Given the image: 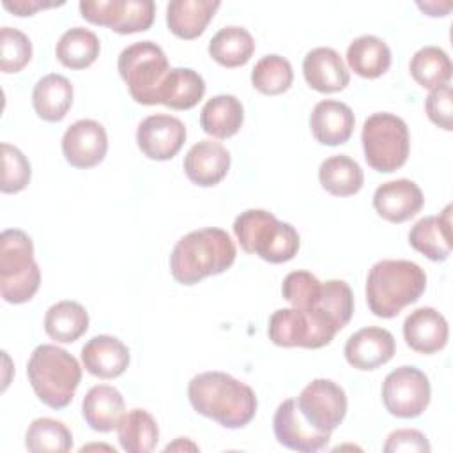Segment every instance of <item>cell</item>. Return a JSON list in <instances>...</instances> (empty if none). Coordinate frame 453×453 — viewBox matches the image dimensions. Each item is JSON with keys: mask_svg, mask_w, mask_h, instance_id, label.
I'll return each instance as SVG.
<instances>
[{"mask_svg": "<svg viewBox=\"0 0 453 453\" xmlns=\"http://www.w3.org/2000/svg\"><path fill=\"white\" fill-rule=\"evenodd\" d=\"M191 407L225 428H242L257 414L255 391L225 372H203L188 384Z\"/></svg>", "mask_w": 453, "mask_h": 453, "instance_id": "6da1fadb", "label": "cell"}, {"mask_svg": "<svg viewBox=\"0 0 453 453\" xmlns=\"http://www.w3.org/2000/svg\"><path fill=\"white\" fill-rule=\"evenodd\" d=\"M232 237L216 226L193 230L180 237L170 255V273L180 285H195L200 280L225 273L235 260Z\"/></svg>", "mask_w": 453, "mask_h": 453, "instance_id": "7a4b0ae2", "label": "cell"}, {"mask_svg": "<svg viewBox=\"0 0 453 453\" xmlns=\"http://www.w3.org/2000/svg\"><path fill=\"white\" fill-rule=\"evenodd\" d=\"M426 288L425 271L411 260H379L366 278V303L380 319L396 317Z\"/></svg>", "mask_w": 453, "mask_h": 453, "instance_id": "3957f363", "label": "cell"}, {"mask_svg": "<svg viewBox=\"0 0 453 453\" xmlns=\"http://www.w3.org/2000/svg\"><path fill=\"white\" fill-rule=\"evenodd\" d=\"M27 375L37 398L44 405L58 411L71 403L81 380V366L67 350L42 343L32 350L27 363Z\"/></svg>", "mask_w": 453, "mask_h": 453, "instance_id": "277c9868", "label": "cell"}, {"mask_svg": "<svg viewBox=\"0 0 453 453\" xmlns=\"http://www.w3.org/2000/svg\"><path fill=\"white\" fill-rule=\"evenodd\" d=\"M234 234L246 253L271 264L292 260L299 250L297 230L264 209H248L234 221Z\"/></svg>", "mask_w": 453, "mask_h": 453, "instance_id": "5b68a950", "label": "cell"}, {"mask_svg": "<svg viewBox=\"0 0 453 453\" xmlns=\"http://www.w3.org/2000/svg\"><path fill=\"white\" fill-rule=\"evenodd\" d=\"M41 285V269L34 260V242L19 228L0 235V294L5 303L30 301Z\"/></svg>", "mask_w": 453, "mask_h": 453, "instance_id": "8992f818", "label": "cell"}, {"mask_svg": "<svg viewBox=\"0 0 453 453\" xmlns=\"http://www.w3.org/2000/svg\"><path fill=\"white\" fill-rule=\"evenodd\" d=\"M117 67L136 103L147 106L159 104V88L172 69L159 44L152 41L129 44L120 51Z\"/></svg>", "mask_w": 453, "mask_h": 453, "instance_id": "52a82bcc", "label": "cell"}, {"mask_svg": "<svg viewBox=\"0 0 453 453\" xmlns=\"http://www.w3.org/2000/svg\"><path fill=\"white\" fill-rule=\"evenodd\" d=\"M361 143L368 166L380 173H391L402 168L409 157V127L398 115L379 111L365 120Z\"/></svg>", "mask_w": 453, "mask_h": 453, "instance_id": "ba28073f", "label": "cell"}, {"mask_svg": "<svg viewBox=\"0 0 453 453\" xmlns=\"http://www.w3.org/2000/svg\"><path fill=\"white\" fill-rule=\"evenodd\" d=\"M428 377L416 366H400L389 372L382 382L386 411L396 418H416L430 403Z\"/></svg>", "mask_w": 453, "mask_h": 453, "instance_id": "9c48e42d", "label": "cell"}, {"mask_svg": "<svg viewBox=\"0 0 453 453\" xmlns=\"http://www.w3.org/2000/svg\"><path fill=\"white\" fill-rule=\"evenodd\" d=\"M81 16L117 34H134L150 28L156 14L152 0H81Z\"/></svg>", "mask_w": 453, "mask_h": 453, "instance_id": "30bf717a", "label": "cell"}, {"mask_svg": "<svg viewBox=\"0 0 453 453\" xmlns=\"http://www.w3.org/2000/svg\"><path fill=\"white\" fill-rule=\"evenodd\" d=\"M301 416L320 432L331 434L347 414V395L342 386L329 379H315L299 393Z\"/></svg>", "mask_w": 453, "mask_h": 453, "instance_id": "8fae6325", "label": "cell"}, {"mask_svg": "<svg viewBox=\"0 0 453 453\" xmlns=\"http://www.w3.org/2000/svg\"><path fill=\"white\" fill-rule=\"evenodd\" d=\"M269 340L278 347L320 349L334 338V333L297 308L276 310L267 326Z\"/></svg>", "mask_w": 453, "mask_h": 453, "instance_id": "7c38bea8", "label": "cell"}, {"mask_svg": "<svg viewBox=\"0 0 453 453\" xmlns=\"http://www.w3.org/2000/svg\"><path fill=\"white\" fill-rule=\"evenodd\" d=\"M186 142V126L180 119L166 113L145 117L136 129L140 150L156 161L172 159Z\"/></svg>", "mask_w": 453, "mask_h": 453, "instance_id": "4fadbf2b", "label": "cell"}, {"mask_svg": "<svg viewBox=\"0 0 453 453\" xmlns=\"http://www.w3.org/2000/svg\"><path fill=\"white\" fill-rule=\"evenodd\" d=\"M273 430L278 442L288 449L313 453L327 446L331 434L315 430L299 412L294 398L283 400L273 418Z\"/></svg>", "mask_w": 453, "mask_h": 453, "instance_id": "5bb4252c", "label": "cell"}, {"mask_svg": "<svg viewBox=\"0 0 453 453\" xmlns=\"http://www.w3.org/2000/svg\"><path fill=\"white\" fill-rule=\"evenodd\" d=\"M108 150L106 129L92 119L73 122L62 136V152L74 168H92L99 165Z\"/></svg>", "mask_w": 453, "mask_h": 453, "instance_id": "9a60e30c", "label": "cell"}, {"mask_svg": "<svg viewBox=\"0 0 453 453\" xmlns=\"http://www.w3.org/2000/svg\"><path fill=\"white\" fill-rule=\"evenodd\" d=\"M395 336L384 327H363L349 336L343 354L357 370H375L395 356Z\"/></svg>", "mask_w": 453, "mask_h": 453, "instance_id": "2e32d148", "label": "cell"}, {"mask_svg": "<svg viewBox=\"0 0 453 453\" xmlns=\"http://www.w3.org/2000/svg\"><path fill=\"white\" fill-rule=\"evenodd\" d=\"M423 202L419 186L409 179L384 182L373 193V209L391 223H403L414 218L421 211Z\"/></svg>", "mask_w": 453, "mask_h": 453, "instance_id": "e0dca14e", "label": "cell"}, {"mask_svg": "<svg viewBox=\"0 0 453 453\" xmlns=\"http://www.w3.org/2000/svg\"><path fill=\"white\" fill-rule=\"evenodd\" d=\"M230 170V152L212 140L195 143L184 157L186 177L202 188H211L221 182Z\"/></svg>", "mask_w": 453, "mask_h": 453, "instance_id": "ac0fdd59", "label": "cell"}, {"mask_svg": "<svg viewBox=\"0 0 453 453\" xmlns=\"http://www.w3.org/2000/svg\"><path fill=\"white\" fill-rule=\"evenodd\" d=\"M303 74L306 83L322 94L343 90L350 81L343 58L338 51L327 46H319L306 53L303 60Z\"/></svg>", "mask_w": 453, "mask_h": 453, "instance_id": "d6986e66", "label": "cell"}, {"mask_svg": "<svg viewBox=\"0 0 453 453\" xmlns=\"http://www.w3.org/2000/svg\"><path fill=\"white\" fill-rule=\"evenodd\" d=\"M448 322L435 308L423 306L411 311L403 322L405 343L419 354H434L448 343Z\"/></svg>", "mask_w": 453, "mask_h": 453, "instance_id": "ffe728a7", "label": "cell"}, {"mask_svg": "<svg viewBox=\"0 0 453 453\" xmlns=\"http://www.w3.org/2000/svg\"><path fill=\"white\" fill-rule=\"evenodd\" d=\"M354 113L349 104L334 99L319 101L310 115V129L322 145H342L354 131Z\"/></svg>", "mask_w": 453, "mask_h": 453, "instance_id": "44dd1931", "label": "cell"}, {"mask_svg": "<svg viewBox=\"0 0 453 453\" xmlns=\"http://www.w3.org/2000/svg\"><path fill=\"white\" fill-rule=\"evenodd\" d=\"M85 370L99 379H115L122 375L129 365V349L115 336L97 334L81 349Z\"/></svg>", "mask_w": 453, "mask_h": 453, "instance_id": "7402d4cb", "label": "cell"}, {"mask_svg": "<svg viewBox=\"0 0 453 453\" xmlns=\"http://www.w3.org/2000/svg\"><path fill=\"white\" fill-rule=\"evenodd\" d=\"M411 246L434 262H444L451 255V205L437 216H425L409 232Z\"/></svg>", "mask_w": 453, "mask_h": 453, "instance_id": "603a6c76", "label": "cell"}, {"mask_svg": "<svg viewBox=\"0 0 453 453\" xmlns=\"http://www.w3.org/2000/svg\"><path fill=\"white\" fill-rule=\"evenodd\" d=\"M81 414L85 423L96 432H111L124 416V396L108 384L90 388L81 402Z\"/></svg>", "mask_w": 453, "mask_h": 453, "instance_id": "cb8c5ba5", "label": "cell"}, {"mask_svg": "<svg viewBox=\"0 0 453 453\" xmlns=\"http://www.w3.org/2000/svg\"><path fill=\"white\" fill-rule=\"evenodd\" d=\"M221 4L218 0H172L166 5L168 30L180 39H196L203 34Z\"/></svg>", "mask_w": 453, "mask_h": 453, "instance_id": "d4e9b609", "label": "cell"}, {"mask_svg": "<svg viewBox=\"0 0 453 453\" xmlns=\"http://www.w3.org/2000/svg\"><path fill=\"white\" fill-rule=\"evenodd\" d=\"M32 104L39 119L46 122L62 120L73 106V85L57 73L42 76L32 90Z\"/></svg>", "mask_w": 453, "mask_h": 453, "instance_id": "484cf974", "label": "cell"}, {"mask_svg": "<svg viewBox=\"0 0 453 453\" xmlns=\"http://www.w3.org/2000/svg\"><path fill=\"white\" fill-rule=\"evenodd\" d=\"M244 122V108L235 96L219 94L211 97L200 111L202 129L214 138L234 136Z\"/></svg>", "mask_w": 453, "mask_h": 453, "instance_id": "4316f807", "label": "cell"}, {"mask_svg": "<svg viewBox=\"0 0 453 453\" xmlns=\"http://www.w3.org/2000/svg\"><path fill=\"white\" fill-rule=\"evenodd\" d=\"M205 94L203 78L189 67H173L166 74L157 101L172 110H189L198 104Z\"/></svg>", "mask_w": 453, "mask_h": 453, "instance_id": "83f0119b", "label": "cell"}, {"mask_svg": "<svg viewBox=\"0 0 453 453\" xmlns=\"http://www.w3.org/2000/svg\"><path fill=\"white\" fill-rule=\"evenodd\" d=\"M347 64L363 78H379L391 65V50L377 35H359L347 48Z\"/></svg>", "mask_w": 453, "mask_h": 453, "instance_id": "f1b7e54d", "label": "cell"}, {"mask_svg": "<svg viewBox=\"0 0 453 453\" xmlns=\"http://www.w3.org/2000/svg\"><path fill=\"white\" fill-rule=\"evenodd\" d=\"M88 329V313L76 301H58L44 315L46 334L62 343L76 342Z\"/></svg>", "mask_w": 453, "mask_h": 453, "instance_id": "f546056e", "label": "cell"}, {"mask_svg": "<svg viewBox=\"0 0 453 453\" xmlns=\"http://www.w3.org/2000/svg\"><path fill=\"white\" fill-rule=\"evenodd\" d=\"M255 51V41L244 27L230 25L218 30L209 41V55L223 67L244 65Z\"/></svg>", "mask_w": 453, "mask_h": 453, "instance_id": "4dcf8cb0", "label": "cell"}, {"mask_svg": "<svg viewBox=\"0 0 453 453\" xmlns=\"http://www.w3.org/2000/svg\"><path fill=\"white\" fill-rule=\"evenodd\" d=\"M320 186L334 196H350L363 188V170L352 157L345 154L331 156L319 166Z\"/></svg>", "mask_w": 453, "mask_h": 453, "instance_id": "1f68e13d", "label": "cell"}, {"mask_svg": "<svg viewBox=\"0 0 453 453\" xmlns=\"http://www.w3.org/2000/svg\"><path fill=\"white\" fill-rule=\"evenodd\" d=\"M101 51L99 37L83 27L65 30L55 48L58 62L69 69H85L96 62Z\"/></svg>", "mask_w": 453, "mask_h": 453, "instance_id": "d6a6232c", "label": "cell"}, {"mask_svg": "<svg viewBox=\"0 0 453 453\" xmlns=\"http://www.w3.org/2000/svg\"><path fill=\"white\" fill-rule=\"evenodd\" d=\"M119 442L127 453H150L159 437L156 419L143 409L126 412L117 425Z\"/></svg>", "mask_w": 453, "mask_h": 453, "instance_id": "836d02e7", "label": "cell"}, {"mask_svg": "<svg viewBox=\"0 0 453 453\" xmlns=\"http://www.w3.org/2000/svg\"><path fill=\"white\" fill-rule=\"evenodd\" d=\"M303 311V310H301ZM326 319L336 331H342L354 313V296L350 287L342 280H329L322 283L320 296L310 310Z\"/></svg>", "mask_w": 453, "mask_h": 453, "instance_id": "e575fe53", "label": "cell"}, {"mask_svg": "<svg viewBox=\"0 0 453 453\" xmlns=\"http://www.w3.org/2000/svg\"><path fill=\"white\" fill-rule=\"evenodd\" d=\"M409 71L416 83H419L423 88L434 90L449 85L453 67L448 53L442 48L423 46L412 55Z\"/></svg>", "mask_w": 453, "mask_h": 453, "instance_id": "d590c367", "label": "cell"}, {"mask_svg": "<svg viewBox=\"0 0 453 453\" xmlns=\"http://www.w3.org/2000/svg\"><path fill=\"white\" fill-rule=\"evenodd\" d=\"M25 446L32 453H67L73 448V435L62 421L37 418L27 428Z\"/></svg>", "mask_w": 453, "mask_h": 453, "instance_id": "8d00e7d4", "label": "cell"}, {"mask_svg": "<svg viewBox=\"0 0 453 453\" xmlns=\"http://www.w3.org/2000/svg\"><path fill=\"white\" fill-rule=\"evenodd\" d=\"M292 80H294L292 65L281 55L262 57L251 71L253 87L265 96H278L287 92L292 85Z\"/></svg>", "mask_w": 453, "mask_h": 453, "instance_id": "74e56055", "label": "cell"}, {"mask_svg": "<svg viewBox=\"0 0 453 453\" xmlns=\"http://www.w3.org/2000/svg\"><path fill=\"white\" fill-rule=\"evenodd\" d=\"M32 58V42L27 34L12 27L0 28V69L18 73Z\"/></svg>", "mask_w": 453, "mask_h": 453, "instance_id": "f35d334b", "label": "cell"}, {"mask_svg": "<svg viewBox=\"0 0 453 453\" xmlns=\"http://www.w3.org/2000/svg\"><path fill=\"white\" fill-rule=\"evenodd\" d=\"M32 168L27 156L14 145L2 143V193H18L30 182Z\"/></svg>", "mask_w": 453, "mask_h": 453, "instance_id": "ab89813d", "label": "cell"}, {"mask_svg": "<svg viewBox=\"0 0 453 453\" xmlns=\"http://www.w3.org/2000/svg\"><path fill=\"white\" fill-rule=\"evenodd\" d=\"M322 283L308 271H292L285 276L281 285L283 297L297 310H310L320 296Z\"/></svg>", "mask_w": 453, "mask_h": 453, "instance_id": "60d3db41", "label": "cell"}, {"mask_svg": "<svg viewBox=\"0 0 453 453\" xmlns=\"http://www.w3.org/2000/svg\"><path fill=\"white\" fill-rule=\"evenodd\" d=\"M425 110L428 119L444 131L453 129V92L449 85L430 90L425 99Z\"/></svg>", "mask_w": 453, "mask_h": 453, "instance_id": "b9f144b4", "label": "cell"}, {"mask_svg": "<svg viewBox=\"0 0 453 453\" xmlns=\"http://www.w3.org/2000/svg\"><path fill=\"white\" fill-rule=\"evenodd\" d=\"M386 453H428L430 442L419 430L400 428L388 435L384 444Z\"/></svg>", "mask_w": 453, "mask_h": 453, "instance_id": "7bdbcfd3", "label": "cell"}, {"mask_svg": "<svg viewBox=\"0 0 453 453\" xmlns=\"http://www.w3.org/2000/svg\"><path fill=\"white\" fill-rule=\"evenodd\" d=\"M64 2H42V0H4V7L16 16H32L34 12L55 5H62Z\"/></svg>", "mask_w": 453, "mask_h": 453, "instance_id": "ee69618b", "label": "cell"}, {"mask_svg": "<svg viewBox=\"0 0 453 453\" xmlns=\"http://www.w3.org/2000/svg\"><path fill=\"white\" fill-rule=\"evenodd\" d=\"M418 7L426 12L428 16H446L451 11V4H439V2H418Z\"/></svg>", "mask_w": 453, "mask_h": 453, "instance_id": "f6af8a7d", "label": "cell"}]
</instances>
